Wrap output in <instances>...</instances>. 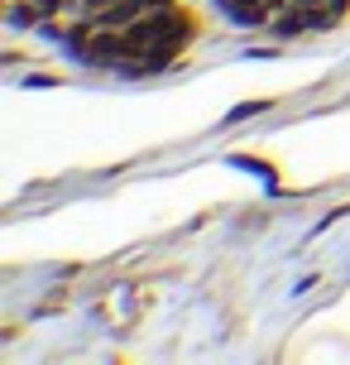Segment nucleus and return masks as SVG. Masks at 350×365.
I'll return each instance as SVG.
<instances>
[{
	"mask_svg": "<svg viewBox=\"0 0 350 365\" xmlns=\"http://www.w3.org/2000/svg\"><path fill=\"white\" fill-rule=\"evenodd\" d=\"M34 5H38V15H48V10H53L58 0H34Z\"/></svg>",
	"mask_w": 350,
	"mask_h": 365,
	"instance_id": "2",
	"label": "nucleus"
},
{
	"mask_svg": "<svg viewBox=\"0 0 350 365\" xmlns=\"http://www.w3.org/2000/svg\"><path fill=\"white\" fill-rule=\"evenodd\" d=\"M226 5H230L240 19H269V15H274V5H269V0H226Z\"/></svg>",
	"mask_w": 350,
	"mask_h": 365,
	"instance_id": "1",
	"label": "nucleus"
}]
</instances>
